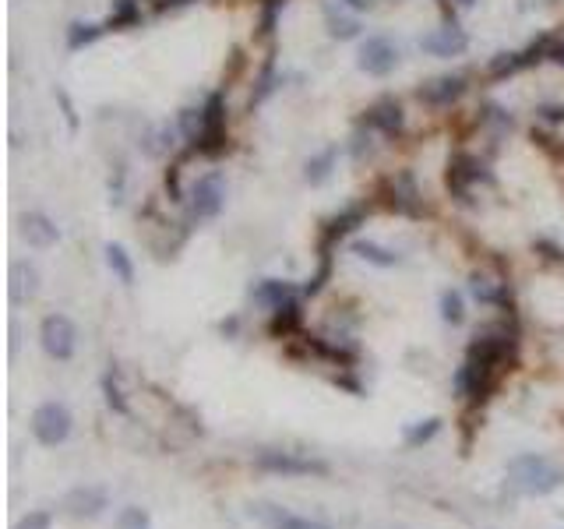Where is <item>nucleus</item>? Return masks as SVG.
Here are the masks:
<instances>
[{
	"label": "nucleus",
	"mask_w": 564,
	"mask_h": 529,
	"mask_svg": "<svg viewBox=\"0 0 564 529\" xmlns=\"http://www.w3.org/2000/svg\"><path fill=\"white\" fill-rule=\"evenodd\" d=\"M194 156L219 159L230 149V131H226V92H212V96L201 103V131L194 138V145H187Z\"/></svg>",
	"instance_id": "nucleus-1"
},
{
	"label": "nucleus",
	"mask_w": 564,
	"mask_h": 529,
	"mask_svg": "<svg viewBox=\"0 0 564 529\" xmlns=\"http://www.w3.org/2000/svg\"><path fill=\"white\" fill-rule=\"evenodd\" d=\"M508 477L526 494H550L561 484V470L550 466L543 455H515V459L508 462Z\"/></svg>",
	"instance_id": "nucleus-2"
},
{
	"label": "nucleus",
	"mask_w": 564,
	"mask_h": 529,
	"mask_svg": "<svg viewBox=\"0 0 564 529\" xmlns=\"http://www.w3.org/2000/svg\"><path fill=\"white\" fill-rule=\"evenodd\" d=\"M226 205V180L223 173H201L187 191V216L191 223H208L216 219Z\"/></svg>",
	"instance_id": "nucleus-3"
},
{
	"label": "nucleus",
	"mask_w": 564,
	"mask_h": 529,
	"mask_svg": "<svg viewBox=\"0 0 564 529\" xmlns=\"http://www.w3.org/2000/svg\"><path fill=\"white\" fill-rule=\"evenodd\" d=\"M445 184H448V194H452L455 202L469 205L473 202V198H469L473 187L476 184H494V177H490V170L476 156H469V152H455V156L448 159Z\"/></svg>",
	"instance_id": "nucleus-4"
},
{
	"label": "nucleus",
	"mask_w": 564,
	"mask_h": 529,
	"mask_svg": "<svg viewBox=\"0 0 564 529\" xmlns=\"http://www.w3.org/2000/svg\"><path fill=\"white\" fill-rule=\"evenodd\" d=\"M557 36H536L533 43L526 46V50H515V53H498V57L487 64V78L490 82H505V78L519 75V71L533 68V64H543V60H550V46H554Z\"/></svg>",
	"instance_id": "nucleus-5"
},
{
	"label": "nucleus",
	"mask_w": 564,
	"mask_h": 529,
	"mask_svg": "<svg viewBox=\"0 0 564 529\" xmlns=\"http://www.w3.org/2000/svg\"><path fill=\"white\" fill-rule=\"evenodd\" d=\"M39 343H43L46 357L60 360V364H67V360L75 357L78 350V328L75 321L67 318V314H46L43 325H39Z\"/></svg>",
	"instance_id": "nucleus-6"
},
{
	"label": "nucleus",
	"mask_w": 564,
	"mask_h": 529,
	"mask_svg": "<svg viewBox=\"0 0 564 529\" xmlns=\"http://www.w3.org/2000/svg\"><path fill=\"white\" fill-rule=\"evenodd\" d=\"M71 410H67L64 403H43L36 406V413H32L29 427H32V438L39 441V445L46 448H57L67 441V434H71Z\"/></svg>",
	"instance_id": "nucleus-7"
},
{
	"label": "nucleus",
	"mask_w": 564,
	"mask_h": 529,
	"mask_svg": "<svg viewBox=\"0 0 564 529\" xmlns=\"http://www.w3.org/2000/svg\"><path fill=\"white\" fill-rule=\"evenodd\" d=\"M357 68L371 78H388L399 68V46L388 36H367L357 50Z\"/></svg>",
	"instance_id": "nucleus-8"
},
{
	"label": "nucleus",
	"mask_w": 564,
	"mask_h": 529,
	"mask_svg": "<svg viewBox=\"0 0 564 529\" xmlns=\"http://www.w3.org/2000/svg\"><path fill=\"white\" fill-rule=\"evenodd\" d=\"M466 89H469V75L455 71V75H438V78H431V82H423L420 89H416V99H420L423 106H431V110H448V106L466 96Z\"/></svg>",
	"instance_id": "nucleus-9"
},
{
	"label": "nucleus",
	"mask_w": 564,
	"mask_h": 529,
	"mask_svg": "<svg viewBox=\"0 0 564 529\" xmlns=\"http://www.w3.org/2000/svg\"><path fill=\"white\" fill-rule=\"evenodd\" d=\"M258 470L282 473V477H325L328 462L307 459V455H293V452H261Z\"/></svg>",
	"instance_id": "nucleus-10"
},
{
	"label": "nucleus",
	"mask_w": 564,
	"mask_h": 529,
	"mask_svg": "<svg viewBox=\"0 0 564 529\" xmlns=\"http://www.w3.org/2000/svg\"><path fill=\"white\" fill-rule=\"evenodd\" d=\"M360 124H367L374 131V135L388 138V142H395V138H402V131H406V113H402L399 99H378L374 106H367L364 120Z\"/></svg>",
	"instance_id": "nucleus-11"
},
{
	"label": "nucleus",
	"mask_w": 564,
	"mask_h": 529,
	"mask_svg": "<svg viewBox=\"0 0 564 529\" xmlns=\"http://www.w3.org/2000/svg\"><path fill=\"white\" fill-rule=\"evenodd\" d=\"M420 50L431 53V57H459V53L469 50V36L445 11V25H441L438 32H431V36H420Z\"/></svg>",
	"instance_id": "nucleus-12"
},
{
	"label": "nucleus",
	"mask_w": 564,
	"mask_h": 529,
	"mask_svg": "<svg viewBox=\"0 0 564 529\" xmlns=\"http://www.w3.org/2000/svg\"><path fill=\"white\" fill-rule=\"evenodd\" d=\"M385 191H388V209L402 212V216H423V198H420V187H416L413 173H395V177L385 180Z\"/></svg>",
	"instance_id": "nucleus-13"
},
{
	"label": "nucleus",
	"mask_w": 564,
	"mask_h": 529,
	"mask_svg": "<svg viewBox=\"0 0 564 529\" xmlns=\"http://www.w3.org/2000/svg\"><path fill=\"white\" fill-rule=\"evenodd\" d=\"M367 219V205H349V209H342L339 216H332L325 223V230H321V240H318V251L321 258H332V247L339 244L346 233H353L360 223Z\"/></svg>",
	"instance_id": "nucleus-14"
},
{
	"label": "nucleus",
	"mask_w": 564,
	"mask_h": 529,
	"mask_svg": "<svg viewBox=\"0 0 564 529\" xmlns=\"http://www.w3.org/2000/svg\"><path fill=\"white\" fill-rule=\"evenodd\" d=\"M321 15H325V29H328V36L339 39V43H349V39H360V32H364L360 18L353 15V11H349L346 4H339V0H325V8H321Z\"/></svg>",
	"instance_id": "nucleus-15"
},
{
	"label": "nucleus",
	"mask_w": 564,
	"mask_h": 529,
	"mask_svg": "<svg viewBox=\"0 0 564 529\" xmlns=\"http://www.w3.org/2000/svg\"><path fill=\"white\" fill-rule=\"evenodd\" d=\"M106 505H110V498H106L103 487H75L64 498V512L75 515V519H96V515H103Z\"/></svg>",
	"instance_id": "nucleus-16"
},
{
	"label": "nucleus",
	"mask_w": 564,
	"mask_h": 529,
	"mask_svg": "<svg viewBox=\"0 0 564 529\" xmlns=\"http://www.w3.org/2000/svg\"><path fill=\"white\" fill-rule=\"evenodd\" d=\"M251 515L265 522L268 529H332L328 522L304 519V515H293V512H286V508H279V505H254Z\"/></svg>",
	"instance_id": "nucleus-17"
},
{
	"label": "nucleus",
	"mask_w": 564,
	"mask_h": 529,
	"mask_svg": "<svg viewBox=\"0 0 564 529\" xmlns=\"http://www.w3.org/2000/svg\"><path fill=\"white\" fill-rule=\"evenodd\" d=\"M22 237L32 247H53L60 240V226L46 212H25L22 216Z\"/></svg>",
	"instance_id": "nucleus-18"
},
{
	"label": "nucleus",
	"mask_w": 564,
	"mask_h": 529,
	"mask_svg": "<svg viewBox=\"0 0 564 529\" xmlns=\"http://www.w3.org/2000/svg\"><path fill=\"white\" fill-rule=\"evenodd\" d=\"M11 304H29L32 297L39 293V272L36 265L29 261H11Z\"/></svg>",
	"instance_id": "nucleus-19"
},
{
	"label": "nucleus",
	"mask_w": 564,
	"mask_h": 529,
	"mask_svg": "<svg viewBox=\"0 0 564 529\" xmlns=\"http://www.w3.org/2000/svg\"><path fill=\"white\" fill-rule=\"evenodd\" d=\"M251 297H254V304L268 307V311H279L282 304H290V300L297 297V286L286 283V279H261L251 290Z\"/></svg>",
	"instance_id": "nucleus-20"
},
{
	"label": "nucleus",
	"mask_w": 564,
	"mask_h": 529,
	"mask_svg": "<svg viewBox=\"0 0 564 529\" xmlns=\"http://www.w3.org/2000/svg\"><path fill=\"white\" fill-rule=\"evenodd\" d=\"M141 22V0H113L106 15V32H127Z\"/></svg>",
	"instance_id": "nucleus-21"
},
{
	"label": "nucleus",
	"mask_w": 564,
	"mask_h": 529,
	"mask_svg": "<svg viewBox=\"0 0 564 529\" xmlns=\"http://www.w3.org/2000/svg\"><path fill=\"white\" fill-rule=\"evenodd\" d=\"M335 159H339V149H335V145H332V149H321L318 156L307 159V163H304V180H307V184H311V187L325 184V180L332 177V170H335Z\"/></svg>",
	"instance_id": "nucleus-22"
},
{
	"label": "nucleus",
	"mask_w": 564,
	"mask_h": 529,
	"mask_svg": "<svg viewBox=\"0 0 564 529\" xmlns=\"http://www.w3.org/2000/svg\"><path fill=\"white\" fill-rule=\"evenodd\" d=\"M353 254L371 261V265H378V269H395V265H402L399 251H388V247L374 244V240H353Z\"/></svg>",
	"instance_id": "nucleus-23"
},
{
	"label": "nucleus",
	"mask_w": 564,
	"mask_h": 529,
	"mask_svg": "<svg viewBox=\"0 0 564 529\" xmlns=\"http://www.w3.org/2000/svg\"><path fill=\"white\" fill-rule=\"evenodd\" d=\"M300 318H304V311H300V300L293 297L290 304H282L279 311H272L268 332H272V336H293V332L300 328Z\"/></svg>",
	"instance_id": "nucleus-24"
},
{
	"label": "nucleus",
	"mask_w": 564,
	"mask_h": 529,
	"mask_svg": "<svg viewBox=\"0 0 564 529\" xmlns=\"http://www.w3.org/2000/svg\"><path fill=\"white\" fill-rule=\"evenodd\" d=\"M473 297L480 300V304H494V307H508V283H490L487 276H473Z\"/></svg>",
	"instance_id": "nucleus-25"
},
{
	"label": "nucleus",
	"mask_w": 564,
	"mask_h": 529,
	"mask_svg": "<svg viewBox=\"0 0 564 529\" xmlns=\"http://www.w3.org/2000/svg\"><path fill=\"white\" fill-rule=\"evenodd\" d=\"M106 32V25H96V22H71V29H67V50H85V46H92L99 36Z\"/></svg>",
	"instance_id": "nucleus-26"
},
{
	"label": "nucleus",
	"mask_w": 564,
	"mask_h": 529,
	"mask_svg": "<svg viewBox=\"0 0 564 529\" xmlns=\"http://www.w3.org/2000/svg\"><path fill=\"white\" fill-rule=\"evenodd\" d=\"M106 265H110V272L124 286L134 283V261H131V254H127L120 244H106Z\"/></svg>",
	"instance_id": "nucleus-27"
},
{
	"label": "nucleus",
	"mask_w": 564,
	"mask_h": 529,
	"mask_svg": "<svg viewBox=\"0 0 564 529\" xmlns=\"http://www.w3.org/2000/svg\"><path fill=\"white\" fill-rule=\"evenodd\" d=\"M480 124H487V127H494V131H498V135H508V131H512L515 127V120H512V113L505 110V106H498V103H483L480 110Z\"/></svg>",
	"instance_id": "nucleus-28"
},
{
	"label": "nucleus",
	"mask_w": 564,
	"mask_h": 529,
	"mask_svg": "<svg viewBox=\"0 0 564 529\" xmlns=\"http://www.w3.org/2000/svg\"><path fill=\"white\" fill-rule=\"evenodd\" d=\"M290 0H261V18H258V36L261 39H272L275 36V25H279V15L286 11Z\"/></svg>",
	"instance_id": "nucleus-29"
},
{
	"label": "nucleus",
	"mask_w": 564,
	"mask_h": 529,
	"mask_svg": "<svg viewBox=\"0 0 564 529\" xmlns=\"http://www.w3.org/2000/svg\"><path fill=\"white\" fill-rule=\"evenodd\" d=\"M103 395H106V406H110L113 413L127 417V399H124V392H120V378H117V371H113V367L103 374Z\"/></svg>",
	"instance_id": "nucleus-30"
},
{
	"label": "nucleus",
	"mask_w": 564,
	"mask_h": 529,
	"mask_svg": "<svg viewBox=\"0 0 564 529\" xmlns=\"http://www.w3.org/2000/svg\"><path fill=\"white\" fill-rule=\"evenodd\" d=\"M275 82H279V75H275V60H265V68H261L258 82H254V92H251V106L265 103L268 96L275 92Z\"/></svg>",
	"instance_id": "nucleus-31"
},
{
	"label": "nucleus",
	"mask_w": 564,
	"mask_h": 529,
	"mask_svg": "<svg viewBox=\"0 0 564 529\" xmlns=\"http://www.w3.org/2000/svg\"><path fill=\"white\" fill-rule=\"evenodd\" d=\"M441 318H445L448 325H462V318H466V304H462V293L459 290H445V293H441Z\"/></svg>",
	"instance_id": "nucleus-32"
},
{
	"label": "nucleus",
	"mask_w": 564,
	"mask_h": 529,
	"mask_svg": "<svg viewBox=\"0 0 564 529\" xmlns=\"http://www.w3.org/2000/svg\"><path fill=\"white\" fill-rule=\"evenodd\" d=\"M177 131L194 145V138H198V131H201V106L198 110H194V106H184V110L177 113Z\"/></svg>",
	"instance_id": "nucleus-33"
},
{
	"label": "nucleus",
	"mask_w": 564,
	"mask_h": 529,
	"mask_svg": "<svg viewBox=\"0 0 564 529\" xmlns=\"http://www.w3.org/2000/svg\"><path fill=\"white\" fill-rule=\"evenodd\" d=\"M117 529H152V519L145 508L138 505H127L124 512L117 515Z\"/></svg>",
	"instance_id": "nucleus-34"
},
{
	"label": "nucleus",
	"mask_w": 564,
	"mask_h": 529,
	"mask_svg": "<svg viewBox=\"0 0 564 529\" xmlns=\"http://www.w3.org/2000/svg\"><path fill=\"white\" fill-rule=\"evenodd\" d=\"M438 431H441V420H438V417L420 420V424L409 427V431H406V445H423V441H431Z\"/></svg>",
	"instance_id": "nucleus-35"
},
{
	"label": "nucleus",
	"mask_w": 564,
	"mask_h": 529,
	"mask_svg": "<svg viewBox=\"0 0 564 529\" xmlns=\"http://www.w3.org/2000/svg\"><path fill=\"white\" fill-rule=\"evenodd\" d=\"M166 194H170V202H187V194H184V184H180V163L166 166Z\"/></svg>",
	"instance_id": "nucleus-36"
},
{
	"label": "nucleus",
	"mask_w": 564,
	"mask_h": 529,
	"mask_svg": "<svg viewBox=\"0 0 564 529\" xmlns=\"http://www.w3.org/2000/svg\"><path fill=\"white\" fill-rule=\"evenodd\" d=\"M57 103H60V110H64L67 131H71V135H78L82 120H78V110H75V103H71V96H67V89H57Z\"/></svg>",
	"instance_id": "nucleus-37"
},
{
	"label": "nucleus",
	"mask_w": 564,
	"mask_h": 529,
	"mask_svg": "<svg viewBox=\"0 0 564 529\" xmlns=\"http://www.w3.org/2000/svg\"><path fill=\"white\" fill-rule=\"evenodd\" d=\"M53 526V515L50 512H29L15 522V529H50Z\"/></svg>",
	"instance_id": "nucleus-38"
},
{
	"label": "nucleus",
	"mask_w": 564,
	"mask_h": 529,
	"mask_svg": "<svg viewBox=\"0 0 564 529\" xmlns=\"http://www.w3.org/2000/svg\"><path fill=\"white\" fill-rule=\"evenodd\" d=\"M124 180H127L124 166H117V170L110 173V202H113V205L124 202Z\"/></svg>",
	"instance_id": "nucleus-39"
},
{
	"label": "nucleus",
	"mask_w": 564,
	"mask_h": 529,
	"mask_svg": "<svg viewBox=\"0 0 564 529\" xmlns=\"http://www.w3.org/2000/svg\"><path fill=\"white\" fill-rule=\"evenodd\" d=\"M550 60H554V64H561V68H564V36H557V39H554V46H550Z\"/></svg>",
	"instance_id": "nucleus-40"
},
{
	"label": "nucleus",
	"mask_w": 564,
	"mask_h": 529,
	"mask_svg": "<svg viewBox=\"0 0 564 529\" xmlns=\"http://www.w3.org/2000/svg\"><path fill=\"white\" fill-rule=\"evenodd\" d=\"M339 4H346L349 11H371L378 0H339Z\"/></svg>",
	"instance_id": "nucleus-41"
},
{
	"label": "nucleus",
	"mask_w": 564,
	"mask_h": 529,
	"mask_svg": "<svg viewBox=\"0 0 564 529\" xmlns=\"http://www.w3.org/2000/svg\"><path fill=\"white\" fill-rule=\"evenodd\" d=\"M187 4H198V0H156L159 11H170V8H187Z\"/></svg>",
	"instance_id": "nucleus-42"
},
{
	"label": "nucleus",
	"mask_w": 564,
	"mask_h": 529,
	"mask_svg": "<svg viewBox=\"0 0 564 529\" xmlns=\"http://www.w3.org/2000/svg\"><path fill=\"white\" fill-rule=\"evenodd\" d=\"M455 4H462V8H473L476 0H455Z\"/></svg>",
	"instance_id": "nucleus-43"
}]
</instances>
